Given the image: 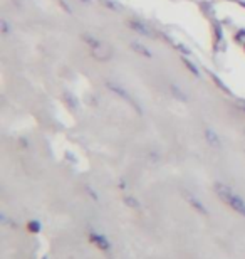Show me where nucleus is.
<instances>
[{
  "label": "nucleus",
  "mask_w": 245,
  "mask_h": 259,
  "mask_svg": "<svg viewBox=\"0 0 245 259\" xmlns=\"http://www.w3.org/2000/svg\"><path fill=\"white\" fill-rule=\"evenodd\" d=\"M215 192L218 197H220V200L223 204H227L232 210H235L237 214L245 217V200L235 192V190L230 189L228 185H223L218 182V184H215Z\"/></svg>",
  "instance_id": "obj_1"
},
{
  "label": "nucleus",
  "mask_w": 245,
  "mask_h": 259,
  "mask_svg": "<svg viewBox=\"0 0 245 259\" xmlns=\"http://www.w3.org/2000/svg\"><path fill=\"white\" fill-rule=\"evenodd\" d=\"M89 241L97 247V249H101L104 252L111 249V242L108 241V237L103 236V234H99V232H91V234H89Z\"/></svg>",
  "instance_id": "obj_2"
},
{
  "label": "nucleus",
  "mask_w": 245,
  "mask_h": 259,
  "mask_svg": "<svg viewBox=\"0 0 245 259\" xmlns=\"http://www.w3.org/2000/svg\"><path fill=\"white\" fill-rule=\"evenodd\" d=\"M186 200H188V202H190V205H191V207H193V209H195V210H198V212H202V214H208V210L205 209V205H203V204H202V202H200V200H198V199H197V197H195V195H191V194H188V195H186Z\"/></svg>",
  "instance_id": "obj_3"
},
{
  "label": "nucleus",
  "mask_w": 245,
  "mask_h": 259,
  "mask_svg": "<svg viewBox=\"0 0 245 259\" xmlns=\"http://www.w3.org/2000/svg\"><path fill=\"white\" fill-rule=\"evenodd\" d=\"M40 229H42V226H40L39 221H30L29 222V231L32 232V234H37V232H40Z\"/></svg>",
  "instance_id": "obj_4"
},
{
  "label": "nucleus",
  "mask_w": 245,
  "mask_h": 259,
  "mask_svg": "<svg viewBox=\"0 0 245 259\" xmlns=\"http://www.w3.org/2000/svg\"><path fill=\"white\" fill-rule=\"evenodd\" d=\"M42 259H47V257H42Z\"/></svg>",
  "instance_id": "obj_5"
}]
</instances>
